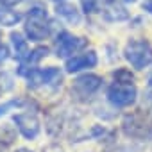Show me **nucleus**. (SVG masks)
Listing matches in <instances>:
<instances>
[{
  "label": "nucleus",
  "instance_id": "1a4fd4ad",
  "mask_svg": "<svg viewBox=\"0 0 152 152\" xmlns=\"http://www.w3.org/2000/svg\"><path fill=\"white\" fill-rule=\"evenodd\" d=\"M99 63V56L95 50H84L81 54H75L72 57L66 59L64 63V70L68 73H79V72H84V70H90V68H95Z\"/></svg>",
  "mask_w": 152,
  "mask_h": 152
},
{
  "label": "nucleus",
  "instance_id": "a211bd4d",
  "mask_svg": "<svg viewBox=\"0 0 152 152\" xmlns=\"http://www.w3.org/2000/svg\"><path fill=\"white\" fill-rule=\"evenodd\" d=\"M25 106V100L23 99H11L4 104H0V116H4L6 113H9L11 109H16V107H23Z\"/></svg>",
  "mask_w": 152,
  "mask_h": 152
},
{
  "label": "nucleus",
  "instance_id": "393cba45",
  "mask_svg": "<svg viewBox=\"0 0 152 152\" xmlns=\"http://www.w3.org/2000/svg\"><path fill=\"white\" fill-rule=\"evenodd\" d=\"M4 148H6V147H4V145H0V152H4Z\"/></svg>",
  "mask_w": 152,
  "mask_h": 152
},
{
  "label": "nucleus",
  "instance_id": "2eb2a0df",
  "mask_svg": "<svg viewBox=\"0 0 152 152\" xmlns=\"http://www.w3.org/2000/svg\"><path fill=\"white\" fill-rule=\"evenodd\" d=\"M15 140H16V132H15V127H13V125L6 124V125L0 127V145L7 147V145H11Z\"/></svg>",
  "mask_w": 152,
  "mask_h": 152
},
{
  "label": "nucleus",
  "instance_id": "f257e3e1",
  "mask_svg": "<svg viewBox=\"0 0 152 152\" xmlns=\"http://www.w3.org/2000/svg\"><path fill=\"white\" fill-rule=\"evenodd\" d=\"M52 27H54V23H52V20H50L45 7L34 6V7L29 9V13L25 16V25H23L27 39L43 41L52 34Z\"/></svg>",
  "mask_w": 152,
  "mask_h": 152
},
{
  "label": "nucleus",
  "instance_id": "a878e982",
  "mask_svg": "<svg viewBox=\"0 0 152 152\" xmlns=\"http://www.w3.org/2000/svg\"><path fill=\"white\" fill-rule=\"evenodd\" d=\"M125 2H136V0H125Z\"/></svg>",
  "mask_w": 152,
  "mask_h": 152
},
{
  "label": "nucleus",
  "instance_id": "7ed1b4c3",
  "mask_svg": "<svg viewBox=\"0 0 152 152\" xmlns=\"http://www.w3.org/2000/svg\"><path fill=\"white\" fill-rule=\"evenodd\" d=\"M124 132L129 138L136 140H152V113L150 111H134L132 115H127L122 124Z\"/></svg>",
  "mask_w": 152,
  "mask_h": 152
},
{
  "label": "nucleus",
  "instance_id": "39448f33",
  "mask_svg": "<svg viewBox=\"0 0 152 152\" xmlns=\"http://www.w3.org/2000/svg\"><path fill=\"white\" fill-rule=\"evenodd\" d=\"M106 99L113 107H131L138 99V90L131 83H113L106 91Z\"/></svg>",
  "mask_w": 152,
  "mask_h": 152
},
{
  "label": "nucleus",
  "instance_id": "dca6fc26",
  "mask_svg": "<svg viewBox=\"0 0 152 152\" xmlns=\"http://www.w3.org/2000/svg\"><path fill=\"white\" fill-rule=\"evenodd\" d=\"M113 79L116 83H131V84H134V75H132V72L129 68H116L113 72Z\"/></svg>",
  "mask_w": 152,
  "mask_h": 152
},
{
  "label": "nucleus",
  "instance_id": "9d476101",
  "mask_svg": "<svg viewBox=\"0 0 152 152\" xmlns=\"http://www.w3.org/2000/svg\"><path fill=\"white\" fill-rule=\"evenodd\" d=\"M56 15L59 16V18H63L66 23H70V25H81V22H83V15H81V11L75 7L73 4H68V2H57L56 4Z\"/></svg>",
  "mask_w": 152,
  "mask_h": 152
},
{
  "label": "nucleus",
  "instance_id": "ddd939ff",
  "mask_svg": "<svg viewBox=\"0 0 152 152\" xmlns=\"http://www.w3.org/2000/svg\"><path fill=\"white\" fill-rule=\"evenodd\" d=\"M22 20V15L18 11H15L9 6H4L0 2V25L2 27H13Z\"/></svg>",
  "mask_w": 152,
  "mask_h": 152
},
{
  "label": "nucleus",
  "instance_id": "0eeeda50",
  "mask_svg": "<svg viewBox=\"0 0 152 152\" xmlns=\"http://www.w3.org/2000/svg\"><path fill=\"white\" fill-rule=\"evenodd\" d=\"M102 88V77L95 73H83L75 77L72 83V95L79 100L91 99L99 90Z\"/></svg>",
  "mask_w": 152,
  "mask_h": 152
},
{
  "label": "nucleus",
  "instance_id": "412c9836",
  "mask_svg": "<svg viewBox=\"0 0 152 152\" xmlns=\"http://www.w3.org/2000/svg\"><path fill=\"white\" fill-rule=\"evenodd\" d=\"M147 83H148V86H152V70H150L148 75H147Z\"/></svg>",
  "mask_w": 152,
  "mask_h": 152
},
{
  "label": "nucleus",
  "instance_id": "4be33fe9",
  "mask_svg": "<svg viewBox=\"0 0 152 152\" xmlns=\"http://www.w3.org/2000/svg\"><path fill=\"white\" fill-rule=\"evenodd\" d=\"M16 152H32L31 148H25V147H20V148H16Z\"/></svg>",
  "mask_w": 152,
  "mask_h": 152
},
{
  "label": "nucleus",
  "instance_id": "aec40b11",
  "mask_svg": "<svg viewBox=\"0 0 152 152\" xmlns=\"http://www.w3.org/2000/svg\"><path fill=\"white\" fill-rule=\"evenodd\" d=\"M143 9L152 15V0H145V2H143Z\"/></svg>",
  "mask_w": 152,
  "mask_h": 152
},
{
  "label": "nucleus",
  "instance_id": "20e7f679",
  "mask_svg": "<svg viewBox=\"0 0 152 152\" xmlns=\"http://www.w3.org/2000/svg\"><path fill=\"white\" fill-rule=\"evenodd\" d=\"M124 57L134 70H145L152 64V45L141 38L131 39L124 48Z\"/></svg>",
  "mask_w": 152,
  "mask_h": 152
},
{
  "label": "nucleus",
  "instance_id": "6e6552de",
  "mask_svg": "<svg viewBox=\"0 0 152 152\" xmlns=\"http://www.w3.org/2000/svg\"><path fill=\"white\" fill-rule=\"evenodd\" d=\"M13 122L16 124V129L20 131V134L25 140H36L39 131H41V124L36 113L31 111H22V113H15L13 115Z\"/></svg>",
  "mask_w": 152,
  "mask_h": 152
},
{
  "label": "nucleus",
  "instance_id": "4468645a",
  "mask_svg": "<svg viewBox=\"0 0 152 152\" xmlns=\"http://www.w3.org/2000/svg\"><path fill=\"white\" fill-rule=\"evenodd\" d=\"M48 56V48L47 47H36V48H32L31 50V54H29V57H27V61L25 63H22L20 66H36L41 59H45Z\"/></svg>",
  "mask_w": 152,
  "mask_h": 152
},
{
  "label": "nucleus",
  "instance_id": "6ab92c4d",
  "mask_svg": "<svg viewBox=\"0 0 152 152\" xmlns=\"http://www.w3.org/2000/svg\"><path fill=\"white\" fill-rule=\"evenodd\" d=\"M4 6H9V7H15V6H18V4H22V2H25V0H0Z\"/></svg>",
  "mask_w": 152,
  "mask_h": 152
},
{
  "label": "nucleus",
  "instance_id": "b1692460",
  "mask_svg": "<svg viewBox=\"0 0 152 152\" xmlns=\"http://www.w3.org/2000/svg\"><path fill=\"white\" fill-rule=\"evenodd\" d=\"M2 45H4V43H2V34H0V48H2Z\"/></svg>",
  "mask_w": 152,
  "mask_h": 152
},
{
  "label": "nucleus",
  "instance_id": "423d86ee",
  "mask_svg": "<svg viewBox=\"0 0 152 152\" xmlns=\"http://www.w3.org/2000/svg\"><path fill=\"white\" fill-rule=\"evenodd\" d=\"M88 47V39L83 36H75L68 31H61L56 36V43H54V52L57 57L61 59H68L75 54H79L83 48Z\"/></svg>",
  "mask_w": 152,
  "mask_h": 152
},
{
  "label": "nucleus",
  "instance_id": "9b49d317",
  "mask_svg": "<svg viewBox=\"0 0 152 152\" xmlns=\"http://www.w3.org/2000/svg\"><path fill=\"white\" fill-rule=\"evenodd\" d=\"M100 13H102V16L107 22H124V20L129 18L127 9L122 4H118L116 0H107V2L102 6V11Z\"/></svg>",
  "mask_w": 152,
  "mask_h": 152
},
{
  "label": "nucleus",
  "instance_id": "f8f14e48",
  "mask_svg": "<svg viewBox=\"0 0 152 152\" xmlns=\"http://www.w3.org/2000/svg\"><path fill=\"white\" fill-rule=\"evenodd\" d=\"M11 45H13V50H15V57L20 61V64L25 63L27 57H29V54H31L27 39L20 32H11Z\"/></svg>",
  "mask_w": 152,
  "mask_h": 152
},
{
  "label": "nucleus",
  "instance_id": "f3484780",
  "mask_svg": "<svg viewBox=\"0 0 152 152\" xmlns=\"http://www.w3.org/2000/svg\"><path fill=\"white\" fill-rule=\"evenodd\" d=\"M104 0H81V7L86 15H93L97 11H102Z\"/></svg>",
  "mask_w": 152,
  "mask_h": 152
},
{
  "label": "nucleus",
  "instance_id": "5701e85b",
  "mask_svg": "<svg viewBox=\"0 0 152 152\" xmlns=\"http://www.w3.org/2000/svg\"><path fill=\"white\" fill-rule=\"evenodd\" d=\"M47 152H63V150H61V148H48Z\"/></svg>",
  "mask_w": 152,
  "mask_h": 152
},
{
  "label": "nucleus",
  "instance_id": "f03ea898",
  "mask_svg": "<svg viewBox=\"0 0 152 152\" xmlns=\"http://www.w3.org/2000/svg\"><path fill=\"white\" fill-rule=\"evenodd\" d=\"M20 75L27 79V86L36 90L43 86L57 88L63 83V72L57 66H47V68H36V66H20Z\"/></svg>",
  "mask_w": 152,
  "mask_h": 152
},
{
  "label": "nucleus",
  "instance_id": "bb28decb",
  "mask_svg": "<svg viewBox=\"0 0 152 152\" xmlns=\"http://www.w3.org/2000/svg\"><path fill=\"white\" fill-rule=\"evenodd\" d=\"M54 2H64V0H54Z\"/></svg>",
  "mask_w": 152,
  "mask_h": 152
}]
</instances>
